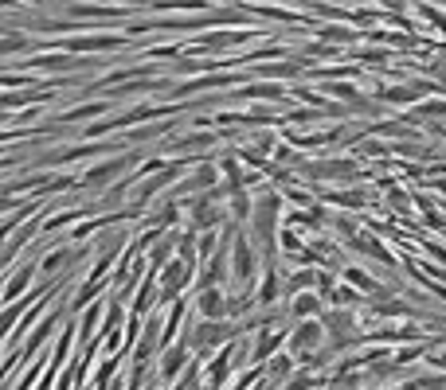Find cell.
Returning <instances> with one entry per match:
<instances>
[{"label":"cell","instance_id":"6","mask_svg":"<svg viewBox=\"0 0 446 390\" xmlns=\"http://www.w3.org/2000/svg\"><path fill=\"white\" fill-rule=\"evenodd\" d=\"M313 309H318V301H309V297H302V301L294 304V312H297V316H306V312H313Z\"/></svg>","mask_w":446,"mask_h":390},{"label":"cell","instance_id":"3","mask_svg":"<svg viewBox=\"0 0 446 390\" xmlns=\"http://www.w3.org/2000/svg\"><path fill=\"white\" fill-rule=\"evenodd\" d=\"M318 340H321L318 324H302V332L294 336V348H309V343H318Z\"/></svg>","mask_w":446,"mask_h":390},{"label":"cell","instance_id":"2","mask_svg":"<svg viewBox=\"0 0 446 390\" xmlns=\"http://www.w3.org/2000/svg\"><path fill=\"white\" fill-rule=\"evenodd\" d=\"M200 309H204V316H219V312H223V297H219L216 289H204V297H200Z\"/></svg>","mask_w":446,"mask_h":390},{"label":"cell","instance_id":"5","mask_svg":"<svg viewBox=\"0 0 446 390\" xmlns=\"http://www.w3.org/2000/svg\"><path fill=\"white\" fill-rule=\"evenodd\" d=\"M423 94V86H399V90H387L384 98H392V102H411V98Z\"/></svg>","mask_w":446,"mask_h":390},{"label":"cell","instance_id":"1","mask_svg":"<svg viewBox=\"0 0 446 390\" xmlns=\"http://www.w3.org/2000/svg\"><path fill=\"white\" fill-rule=\"evenodd\" d=\"M251 270H255V265H251V250H247V242H243V238H235V277H239V281H247Z\"/></svg>","mask_w":446,"mask_h":390},{"label":"cell","instance_id":"4","mask_svg":"<svg viewBox=\"0 0 446 390\" xmlns=\"http://www.w3.org/2000/svg\"><path fill=\"white\" fill-rule=\"evenodd\" d=\"M118 168H126V160H114V164L98 168V172H90V176H87V184H106V180H110L114 172H118Z\"/></svg>","mask_w":446,"mask_h":390}]
</instances>
